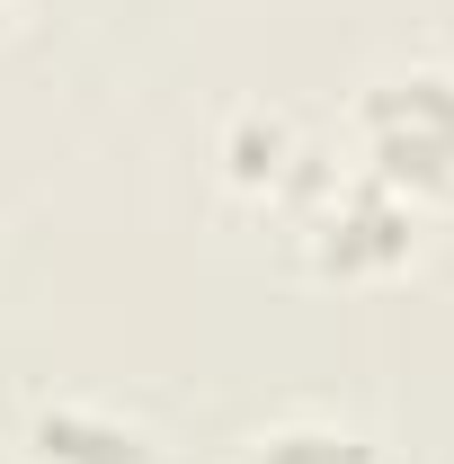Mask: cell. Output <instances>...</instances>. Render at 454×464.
Wrapping results in <instances>:
<instances>
[{
	"label": "cell",
	"instance_id": "obj_1",
	"mask_svg": "<svg viewBox=\"0 0 454 464\" xmlns=\"http://www.w3.org/2000/svg\"><path fill=\"white\" fill-rule=\"evenodd\" d=\"M356 170L410 197L419 215L454 206V63H393L347 99Z\"/></svg>",
	"mask_w": 454,
	"mask_h": 464
},
{
	"label": "cell",
	"instance_id": "obj_2",
	"mask_svg": "<svg viewBox=\"0 0 454 464\" xmlns=\"http://www.w3.org/2000/svg\"><path fill=\"white\" fill-rule=\"evenodd\" d=\"M294 250L330 286H383V277H401L419 259V206L393 197L383 179L321 161L294 188Z\"/></svg>",
	"mask_w": 454,
	"mask_h": 464
},
{
	"label": "cell",
	"instance_id": "obj_3",
	"mask_svg": "<svg viewBox=\"0 0 454 464\" xmlns=\"http://www.w3.org/2000/svg\"><path fill=\"white\" fill-rule=\"evenodd\" d=\"M214 170H223L232 197H268V206H294V188L321 170V152L303 143V125L268 99H250V108L223 116V134H214Z\"/></svg>",
	"mask_w": 454,
	"mask_h": 464
},
{
	"label": "cell",
	"instance_id": "obj_4",
	"mask_svg": "<svg viewBox=\"0 0 454 464\" xmlns=\"http://www.w3.org/2000/svg\"><path fill=\"white\" fill-rule=\"evenodd\" d=\"M27 464H161V438L116 402H36L18 429Z\"/></svg>",
	"mask_w": 454,
	"mask_h": 464
},
{
	"label": "cell",
	"instance_id": "obj_5",
	"mask_svg": "<svg viewBox=\"0 0 454 464\" xmlns=\"http://www.w3.org/2000/svg\"><path fill=\"white\" fill-rule=\"evenodd\" d=\"M241 464H374V438L330 411H285L241 447Z\"/></svg>",
	"mask_w": 454,
	"mask_h": 464
},
{
	"label": "cell",
	"instance_id": "obj_6",
	"mask_svg": "<svg viewBox=\"0 0 454 464\" xmlns=\"http://www.w3.org/2000/svg\"><path fill=\"white\" fill-rule=\"evenodd\" d=\"M9 18H18V0H0V27H9Z\"/></svg>",
	"mask_w": 454,
	"mask_h": 464
}]
</instances>
